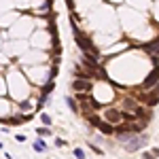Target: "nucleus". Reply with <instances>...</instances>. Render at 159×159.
Wrapping results in <instances>:
<instances>
[{
    "label": "nucleus",
    "instance_id": "nucleus-1",
    "mask_svg": "<svg viewBox=\"0 0 159 159\" xmlns=\"http://www.w3.org/2000/svg\"><path fill=\"white\" fill-rule=\"evenodd\" d=\"M117 134H119V140L123 142L125 151H129V153H136L147 144V136H140L136 132H117Z\"/></svg>",
    "mask_w": 159,
    "mask_h": 159
},
{
    "label": "nucleus",
    "instance_id": "nucleus-2",
    "mask_svg": "<svg viewBox=\"0 0 159 159\" xmlns=\"http://www.w3.org/2000/svg\"><path fill=\"white\" fill-rule=\"evenodd\" d=\"M70 28H72V34H74V40H76V45H79V49L83 51V53H91L93 57H98V49L93 47V43H91V38L87 36V34H83L79 28H76V24H74L72 19H70Z\"/></svg>",
    "mask_w": 159,
    "mask_h": 159
},
{
    "label": "nucleus",
    "instance_id": "nucleus-3",
    "mask_svg": "<svg viewBox=\"0 0 159 159\" xmlns=\"http://www.w3.org/2000/svg\"><path fill=\"white\" fill-rule=\"evenodd\" d=\"M72 89H76V91H91V89H93V83H91L89 79L76 76V79L72 81Z\"/></svg>",
    "mask_w": 159,
    "mask_h": 159
},
{
    "label": "nucleus",
    "instance_id": "nucleus-4",
    "mask_svg": "<svg viewBox=\"0 0 159 159\" xmlns=\"http://www.w3.org/2000/svg\"><path fill=\"white\" fill-rule=\"evenodd\" d=\"M157 83H159V66L155 70H151V74L142 81V89H151V87H155Z\"/></svg>",
    "mask_w": 159,
    "mask_h": 159
},
{
    "label": "nucleus",
    "instance_id": "nucleus-5",
    "mask_svg": "<svg viewBox=\"0 0 159 159\" xmlns=\"http://www.w3.org/2000/svg\"><path fill=\"white\" fill-rule=\"evenodd\" d=\"M106 121H108V123H119V121H123V119H121V110L108 108V110H106Z\"/></svg>",
    "mask_w": 159,
    "mask_h": 159
},
{
    "label": "nucleus",
    "instance_id": "nucleus-6",
    "mask_svg": "<svg viewBox=\"0 0 159 159\" xmlns=\"http://www.w3.org/2000/svg\"><path fill=\"white\" fill-rule=\"evenodd\" d=\"M96 125H98L104 134H112V132H115V127H112V125H108V121H106V123H104V121H98Z\"/></svg>",
    "mask_w": 159,
    "mask_h": 159
},
{
    "label": "nucleus",
    "instance_id": "nucleus-7",
    "mask_svg": "<svg viewBox=\"0 0 159 159\" xmlns=\"http://www.w3.org/2000/svg\"><path fill=\"white\" fill-rule=\"evenodd\" d=\"M34 151H36V153H45V151H47L45 140H36V142H34Z\"/></svg>",
    "mask_w": 159,
    "mask_h": 159
},
{
    "label": "nucleus",
    "instance_id": "nucleus-8",
    "mask_svg": "<svg viewBox=\"0 0 159 159\" xmlns=\"http://www.w3.org/2000/svg\"><path fill=\"white\" fill-rule=\"evenodd\" d=\"M144 49H147V51H155V49H157V53H159V38L151 40L148 45H144Z\"/></svg>",
    "mask_w": 159,
    "mask_h": 159
},
{
    "label": "nucleus",
    "instance_id": "nucleus-9",
    "mask_svg": "<svg viewBox=\"0 0 159 159\" xmlns=\"http://www.w3.org/2000/svg\"><path fill=\"white\" fill-rule=\"evenodd\" d=\"M66 104L70 106V110H72V112H76V110H79V106H76V102H74V100L70 98V96H66Z\"/></svg>",
    "mask_w": 159,
    "mask_h": 159
},
{
    "label": "nucleus",
    "instance_id": "nucleus-10",
    "mask_svg": "<svg viewBox=\"0 0 159 159\" xmlns=\"http://www.w3.org/2000/svg\"><path fill=\"white\" fill-rule=\"evenodd\" d=\"M53 87H55V85H53V81H49V83H47V85L43 87V93H45V96H49L51 91H53Z\"/></svg>",
    "mask_w": 159,
    "mask_h": 159
},
{
    "label": "nucleus",
    "instance_id": "nucleus-11",
    "mask_svg": "<svg viewBox=\"0 0 159 159\" xmlns=\"http://www.w3.org/2000/svg\"><path fill=\"white\" fill-rule=\"evenodd\" d=\"M36 134H38V136H49L51 132H49V127H38V129H36Z\"/></svg>",
    "mask_w": 159,
    "mask_h": 159
},
{
    "label": "nucleus",
    "instance_id": "nucleus-12",
    "mask_svg": "<svg viewBox=\"0 0 159 159\" xmlns=\"http://www.w3.org/2000/svg\"><path fill=\"white\" fill-rule=\"evenodd\" d=\"M74 157L83 159V157H85V151H83V148H74Z\"/></svg>",
    "mask_w": 159,
    "mask_h": 159
},
{
    "label": "nucleus",
    "instance_id": "nucleus-13",
    "mask_svg": "<svg viewBox=\"0 0 159 159\" xmlns=\"http://www.w3.org/2000/svg\"><path fill=\"white\" fill-rule=\"evenodd\" d=\"M40 121L45 123V125H51V117L49 115H40Z\"/></svg>",
    "mask_w": 159,
    "mask_h": 159
},
{
    "label": "nucleus",
    "instance_id": "nucleus-14",
    "mask_svg": "<svg viewBox=\"0 0 159 159\" xmlns=\"http://www.w3.org/2000/svg\"><path fill=\"white\" fill-rule=\"evenodd\" d=\"M55 147H66V140H61V138H55Z\"/></svg>",
    "mask_w": 159,
    "mask_h": 159
},
{
    "label": "nucleus",
    "instance_id": "nucleus-15",
    "mask_svg": "<svg viewBox=\"0 0 159 159\" xmlns=\"http://www.w3.org/2000/svg\"><path fill=\"white\" fill-rule=\"evenodd\" d=\"M151 155H157V157H159V147H157V148H153V151H151Z\"/></svg>",
    "mask_w": 159,
    "mask_h": 159
}]
</instances>
